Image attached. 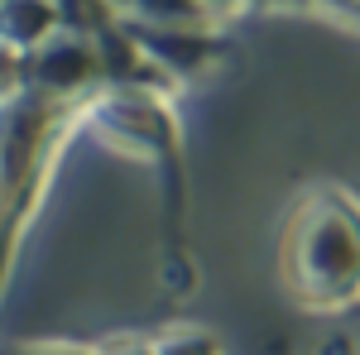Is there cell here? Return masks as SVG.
I'll use <instances>...</instances> for the list:
<instances>
[{"mask_svg":"<svg viewBox=\"0 0 360 355\" xmlns=\"http://www.w3.org/2000/svg\"><path fill=\"white\" fill-rule=\"evenodd\" d=\"M77 130H82V101H63L25 86L15 101L0 106V298L10 288L29 226L49 197L53 168Z\"/></svg>","mask_w":360,"mask_h":355,"instance_id":"cell-1","label":"cell"},{"mask_svg":"<svg viewBox=\"0 0 360 355\" xmlns=\"http://www.w3.org/2000/svg\"><path fill=\"white\" fill-rule=\"evenodd\" d=\"M278 278L307 312L360 302V197L336 183L307 188L278 231Z\"/></svg>","mask_w":360,"mask_h":355,"instance_id":"cell-2","label":"cell"},{"mask_svg":"<svg viewBox=\"0 0 360 355\" xmlns=\"http://www.w3.org/2000/svg\"><path fill=\"white\" fill-rule=\"evenodd\" d=\"M82 130L96 135L115 154L154 168L164 178L168 212L178 221V207H183V125L168 106L164 86L101 82L91 96H82Z\"/></svg>","mask_w":360,"mask_h":355,"instance_id":"cell-3","label":"cell"},{"mask_svg":"<svg viewBox=\"0 0 360 355\" xmlns=\"http://www.w3.org/2000/svg\"><path fill=\"white\" fill-rule=\"evenodd\" d=\"M101 82H106L101 49L91 39H82V34L58 29L44 49L25 53V86L29 91H49V96H63V101H82Z\"/></svg>","mask_w":360,"mask_h":355,"instance_id":"cell-4","label":"cell"},{"mask_svg":"<svg viewBox=\"0 0 360 355\" xmlns=\"http://www.w3.org/2000/svg\"><path fill=\"white\" fill-rule=\"evenodd\" d=\"M130 39H135L144 58L164 72L168 82H193V77H207L217 72L226 58H231V44L221 34H202V29H144V25H125Z\"/></svg>","mask_w":360,"mask_h":355,"instance_id":"cell-5","label":"cell"},{"mask_svg":"<svg viewBox=\"0 0 360 355\" xmlns=\"http://www.w3.org/2000/svg\"><path fill=\"white\" fill-rule=\"evenodd\" d=\"M120 25H144V29H202L217 34L221 10L212 0H106Z\"/></svg>","mask_w":360,"mask_h":355,"instance_id":"cell-6","label":"cell"},{"mask_svg":"<svg viewBox=\"0 0 360 355\" xmlns=\"http://www.w3.org/2000/svg\"><path fill=\"white\" fill-rule=\"evenodd\" d=\"M58 29H63L58 0H0V44L15 53L44 49Z\"/></svg>","mask_w":360,"mask_h":355,"instance_id":"cell-7","label":"cell"},{"mask_svg":"<svg viewBox=\"0 0 360 355\" xmlns=\"http://www.w3.org/2000/svg\"><path fill=\"white\" fill-rule=\"evenodd\" d=\"M154 346H159V355H221V341L207 336L202 327H173Z\"/></svg>","mask_w":360,"mask_h":355,"instance_id":"cell-8","label":"cell"},{"mask_svg":"<svg viewBox=\"0 0 360 355\" xmlns=\"http://www.w3.org/2000/svg\"><path fill=\"white\" fill-rule=\"evenodd\" d=\"M20 91H25V53H15V49L0 44V106L15 101Z\"/></svg>","mask_w":360,"mask_h":355,"instance_id":"cell-9","label":"cell"},{"mask_svg":"<svg viewBox=\"0 0 360 355\" xmlns=\"http://www.w3.org/2000/svg\"><path fill=\"white\" fill-rule=\"evenodd\" d=\"M10 355H101V346H77V341H25Z\"/></svg>","mask_w":360,"mask_h":355,"instance_id":"cell-10","label":"cell"},{"mask_svg":"<svg viewBox=\"0 0 360 355\" xmlns=\"http://www.w3.org/2000/svg\"><path fill=\"white\" fill-rule=\"evenodd\" d=\"M101 355H159L154 341H135V336H120V341H106Z\"/></svg>","mask_w":360,"mask_h":355,"instance_id":"cell-11","label":"cell"}]
</instances>
